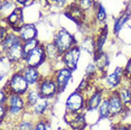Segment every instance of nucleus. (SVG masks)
I'll use <instances>...</instances> for the list:
<instances>
[{
  "instance_id": "nucleus-1",
  "label": "nucleus",
  "mask_w": 131,
  "mask_h": 130,
  "mask_svg": "<svg viewBox=\"0 0 131 130\" xmlns=\"http://www.w3.org/2000/svg\"><path fill=\"white\" fill-rule=\"evenodd\" d=\"M6 105H7L8 116L6 122L4 123H7V125L13 126L27 112V104H26V100L24 95L9 94Z\"/></svg>"
},
{
  "instance_id": "nucleus-2",
  "label": "nucleus",
  "mask_w": 131,
  "mask_h": 130,
  "mask_svg": "<svg viewBox=\"0 0 131 130\" xmlns=\"http://www.w3.org/2000/svg\"><path fill=\"white\" fill-rule=\"evenodd\" d=\"M8 91L9 94H18V95H26V93L30 90V85L26 81L25 76L23 75L20 70H15L8 80L2 84V86Z\"/></svg>"
},
{
  "instance_id": "nucleus-3",
  "label": "nucleus",
  "mask_w": 131,
  "mask_h": 130,
  "mask_svg": "<svg viewBox=\"0 0 131 130\" xmlns=\"http://www.w3.org/2000/svg\"><path fill=\"white\" fill-rule=\"evenodd\" d=\"M52 42L55 44V46L58 48L61 54H64L66 51L72 48L73 46L79 45V42L70 30L66 28H59L53 34Z\"/></svg>"
},
{
  "instance_id": "nucleus-4",
  "label": "nucleus",
  "mask_w": 131,
  "mask_h": 130,
  "mask_svg": "<svg viewBox=\"0 0 131 130\" xmlns=\"http://www.w3.org/2000/svg\"><path fill=\"white\" fill-rule=\"evenodd\" d=\"M86 111V94L80 90L73 91L65 101V112L72 114L83 113Z\"/></svg>"
},
{
  "instance_id": "nucleus-5",
  "label": "nucleus",
  "mask_w": 131,
  "mask_h": 130,
  "mask_svg": "<svg viewBox=\"0 0 131 130\" xmlns=\"http://www.w3.org/2000/svg\"><path fill=\"white\" fill-rule=\"evenodd\" d=\"M103 84H101L102 86L108 91H117L121 85L124 83H128L126 76H124V67L123 66H117L113 72L106 73L103 78Z\"/></svg>"
},
{
  "instance_id": "nucleus-6",
  "label": "nucleus",
  "mask_w": 131,
  "mask_h": 130,
  "mask_svg": "<svg viewBox=\"0 0 131 130\" xmlns=\"http://www.w3.org/2000/svg\"><path fill=\"white\" fill-rule=\"evenodd\" d=\"M106 98L109 100V108H110V120L114 121L115 119H120L126 114L127 110L123 103L121 102L117 91H108Z\"/></svg>"
},
{
  "instance_id": "nucleus-7",
  "label": "nucleus",
  "mask_w": 131,
  "mask_h": 130,
  "mask_svg": "<svg viewBox=\"0 0 131 130\" xmlns=\"http://www.w3.org/2000/svg\"><path fill=\"white\" fill-rule=\"evenodd\" d=\"M37 89H38V91H39V93L41 94V96L46 98V99H48V100H54L59 94L57 83H56L53 75L46 76V78L41 79L39 84L37 85Z\"/></svg>"
},
{
  "instance_id": "nucleus-8",
  "label": "nucleus",
  "mask_w": 131,
  "mask_h": 130,
  "mask_svg": "<svg viewBox=\"0 0 131 130\" xmlns=\"http://www.w3.org/2000/svg\"><path fill=\"white\" fill-rule=\"evenodd\" d=\"M45 62H47V55L45 52L44 43H40L34 51H31L24 58V64L28 65V66H34V67H39Z\"/></svg>"
},
{
  "instance_id": "nucleus-9",
  "label": "nucleus",
  "mask_w": 131,
  "mask_h": 130,
  "mask_svg": "<svg viewBox=\"0 0 131 130\" xmlns=\"http://www.w3.org/2000/svg\"><path fill=\"white\" fill-rule=\"evenodd\" d=\"M82 49L80 45H75L72 48L66 51L64 54H62V62H63L64 66L70 69L71 71H75L79 66V62L81 60Z\"/></svg>"
},
{
  "instance_id": "nucleus-10",
  "label": "nucleus",
  "mask_w": 131,
  "mask_h": 130,
  "mask_svg": "<svg viewBox=\"0 0 131 130\" xmlns=\"http://www.w3.org/2000/svg\"><path fill=\"white\" fill-rule=\"evenodd\" d=\"M64 120L67 123V126L70 127V129L72 130H90L85 112L77 113V114H72V113L65 112Z\"/></svg>"
},
{
  "instance_id": "nucleus-11",
  "label": "nucleus",
  "mask_w": 131,
  "mask_h": 130,
  "mask_svg": "<svg viewBox=\"0 0 131 130\" xmlns=\"http://www.w3.org/2000/svg\"><path fill=\"white\" fill-rule=\"evenodd\" d=\"M53 76H54L56 83H57L59 93H62V92H64V91L66 90L68 84L72 82V80H73V71H71L70 69L63 66V67H61V69H58V70H55Z\"/></svg>"
},
{
  "instance_id": "nucleus-12",
  "label": "nucleus",
  "mask_w": 131,
  "mask_h": 130,
  "mask_svg": "<svg viewBox=\"0 0 131 130\" xmlns=\"http://www.w3.org/2000/svg\"><path fill=\"white\" fill-rule=\"evenodd\" d=\"M16 70H20L23 73V75L25 76L26 81L29 83L31 88H36L39 82L41 81L43 76L40 74V71L38 67H34V66H28V65H20V66L16 67Z\"/></svg>"
},
{
  "instance_id": "nucleus-13",
  "label": "nucleus",
  "mask_w": 131,
  "mask_h": 130,
  "mask_svg": "<svg viewBox=\"0 0 131 130\" xmlns=\"http://www.w3.org/2000/svg\"><path fill=\"white\" fill-rule=\"evenodd\" d=\"M64 14L67 16L68 19L73 20L74 23L79 24V25L86 24V13L76 2H73L70 6H67L64 9Z\"/></svg>"
},
{
  "instance_id": "nucleus-14",
  "label": "nucleus",
  "mask_w": 131,
  "mask_h": 130,
  "mask_svg": "<svg viewBox=\"0 0 131 130\" xmlns=\"http://www.w3.org/2000/svg\"><path fill=\"white\" fill-rule=\"evenodd\" d=\"M6 23H7V25L9 26L10 30L13 31H18L20 28H21V26L24 24L26 23L25 20V15H24V7H18L15 9V11L13 14L10 15L8 18H6Z\"/></svg>"
},
{
  "instance_id": "nucleus-15",
  "label": "nucleus",
  "mask_w": 131,
  "mask_h": 130,
  "mask_svg": "<svg viewBox=\"0 0 131 130\" xmlns=\"http://www.w3.org/2000/svg\"><path fill=\"white\" fill-rule=\"evenodd\" d=\"M52 100H48L46 98H43L38 101L35 105H32L30 109H28V112L31 113L35 118H41V117H47V113L49 112L50 108H52Z\"/></svg>"
},
{
  "instance_id": "nucleus-16",
  "label": "nucleus",
  "mask_w": 131,
  "mask_h": 130,
  "mask_svg": "<svg viewBox=\"0 0 131 130\" xmlns=\"http://www.w3.org/2000/svg\"><path fill=\"white\" fill-rule=\"evenodd\" d=\"M17 34L20 37V39L23 40V43H25V42H28V40L38 38V29L35 24L25 23L21 26V28L17 31Z\"/></svg>"
},
{
  "instance_id": "nucleus-17",
  "label": "nucleus",
  "mask_w": 131,
  "mask_h": 130,
  "mask_svg": "<svg viewBox=\"0 0 131 130\" xmlns=\"http://www.w3.org/2000/svg\"><path fill=\"white\" fill-rule=\"evenodd\" d=\"M7 56L9 60L13 62V63L17 66L24 64V58H25V54H24V49H23V44H19V45H16L11 48L7 49L6 52L1 53Z\"/></svg>"
},
{
  "instance_id": "nucleus-18",
  "label": "nucleus",
  "mask_w": 131,
  "mask_h": 130,
  "mask_svg": "<svg viewBox=\"0 0 131 130\" xmlns=\"http://www.w3.org/2000/svg\"><path fill=\"white\" fill-rule=\"evenodd\" d=\"M36 120L37 118H35L31 113H29L27 111L16 123H14L11 126L13 127L11 130H34V126Z\"/></svg>"
},
{
  "instance_id": "nucleus-19",
  "label": "nucleus",
  "mask_w": 131,
  "mask_h": 130,
  "mask_svg": "<svg viewBox=\"0 0 131 130\" xmlns=\"http://www.w3.org/2000/svg\"><path fill=\"white\" fill-rule=\"evenodd\" d=\"M93 62L97 67L100 78H103L106 74V71H108V67L110 65L109 55L105 52L99 53V54H93Z\"/></svg>"
},
{
  "instance_id": "nucleus-20",
  "label": "nucleus",
  "mask_w": 131,
  "mask_h": 130,
  "mask_svg": "<svg viewBox=\"0 0 131 130\" xmlns=\"http://www.w3.org/2000/svg\"><path fill=\"white\" fill-rule=\"evenodd\" d=\"M0 67H1V73H0V76H1V82L2 84L5 83V79L6 81L8 80V78L13 74L16 70V65H15L13 62H11L9 58L6 55L1 54V57H0Z\"/></svg>"
},
{
  "instance_id": "nucleus-21",
  "label": "nucleus",
  "mask_w": 131,
  "mask_h": 130,
  "mask_svg": "<svg viewBox=\"0 0 131 130\" xmlns=\"http://www.w3.org/2000/svg\"><path fill=\"white\" fill-rule=\"evenodd\" d=\"M19 44H23V40L20 39L18 34L16 31L10 30L4 39L0 40V51H1V53H4L7 49H9L16 45H19Z\"/></svg>"
},
{
  "instance_id": "nucleus-22",
  "label": "nucleus",
  "mask_w": 131,
  "mask_h": 130,
  "mask_svg": "<svg viewBox=\"0 0 131 130\" xmlns=\"http://www.w3.org/2000/svg\"><path fill=\"white\" fill-rule=\"evenodd\" d=\"M108 25L103 26L100 28V30L97 31V34L95 35V51L93 54H99V53L104 52V46H105L106 39H108Z\"/></svg>"
},
{
  "instance_id": "nucleus-23",
  "label": "nucleus",
  "mask_w": 131,
  "mask_h": 130,
  "mask_svg": "<svg viewBox=\"0 0 131 130\" xmlns=\"http://www.w3.org/2000/svg\"><path fill=\"white\" fill-rule=\"evenodd\" d=\"M106 20H108V14L105 8L101 2L96 1L94 6V23L100 27H103L106 25Z\"/></svg>"
},
{
  "instance_id": "nucleus-24",
  "label": "nucleus",
  "mask_w": 131,
  "mask_h": 130,
  "mask_svg": "<svg viewBox=\"0 0 131 130\" xmlns=\"http://www.w3.org/2000/svg\"><path fill=\"white\" fill-rule=\"evenodd\" d=\"M45 45V52L47 55V61L50 63H56V62L62 60V54L58 51V48L55 46V44L50 40V42H46L44 43Z\"/></svg>"
},
{
  "instance_id": "nucleus-25",
  "label": "nucleus",
  "mask_w": 131,
  "mask_h": 130,
  "mask_svg": "<svg viewBox=\"0 0 131 130\" xmlns=\"http://www.w3.org/2000/svg\"><path fill=\"white\" fill-rule=\"evenodd\" d=\"M130 16H131V11H130V8L128 7L118 18L114 19V23H113V34L118 35L122 30V28L126 26L128 20L130 19Z\"/></svg>"
},
{
  "instance_id": "nucleus-26",
  "label": "nucleus",
  "mask_w": 131,
  "mask_h": 130,
  "mask_svg": "<svg viewBox=\"0 0 131 130\" xmlns=\"http://www.w3.org/2000/svg\"><path fill=\"white\" fill-rule=\"evenodd\" d=\"M18 7L15 0H1L0 1V17L1 19H6L15 11Z\"/></svg>"
},
{
  "instance_id": "nucleus-27",
  "label": "nucleus",
  "mask_w": 131,
  "mask_h": 130,
  "mask_svg": "<svg viewBox=\"0 0 131 130\" xmlns=\"http://www.w3.org/2000/svg\"><path fill=\"white\" fill-rule=\"evenodd\" d=\"M117 93L127 110H131V92L129 86H128V83L121 85L117 90Z\"/></svg>"
},
{
  "instance_id": "nucleus-28",
  "label": "nucleus",
  "mask_w": 131,
  "mask_h": 130,
  "mask_svg": "<svg viewBox=\"0 0 131 130\" xmlns=\"http://www.w3.org/2000/svg\"><path fill=\"white\" fill-rule=\"evenodd\" d=\"M41 99V94L39 93L37 86L36 88H30V90L26 93L25 100H26V104H27V110L30 109L32 105H35L36 103Z\"/></svg>"
},
{
  "instance_id": "nucleus-29",
  "label": "nucleus",
  "mask_w": 131,
  "mask_h": 130,
  "mask_svg": "<svg viewBox=\"0 0 131 130\" xmlns=\"http://www.w3.org/2000/svg\"><path fill=\"white\" fill-rule=\"evenodd\" d=\"M82 51H85L93 55L95 51V37L94 36H86L82 39L81 43H79Z\"/></svg>"
},
{
  "instance_id": "nucleus-30",
  "label": "nucleus",
  "mask_w": 131,
  "mask_h": 130,
  "mask_svg": "<svg viewBox=\"0 0 131 130\" xmlns=\"http://www.w3.org/2000/svg\"><path fill=\"white\" fill-rule=\"evenodd\" d=\"M108 93V92H106ZM97 114H99V119L100 120H106V119H110V108H109V100L108 98L103 99L101 105L97 109Z\"/></svg>"
},
{
  "instance_id": "nucleus-31",
  "label": "nucleus",
  "mask_w": 131,
  "mask_h": 130,
  "mask_svg": "<svg viewBox=\"0 0 131 130\" xmlns=\"http://www.w3.org/2000/svg\"><path fill=\"white\" fill-rule=\"evenodd\" d=\"M34 130H50V121L47 117L37 118L34 126Z\"/></svg>"
},
{
  "instance_id": "nucleus-32",
  "label": "nucleus",
  "mask_w": 131,
  "mask_h": 130,
  "mask_svg": "<svg viewBox=\"0 0 131 130\" xmlns=\"http://www.w3.org/2000/svg\"><path fill=\"white\" fill-rule=\"evenodd\" d=\"M40 43L41 42L38 39V38H35V39H31V40H28V42L23 43V49H24V54H25V56L28 55L31 51H34Z\"/></svg>"
},
{
  "instance_id": "nucleus-33",
  "label": "nucleus",
  "mask_w": 131,
  "mask_h": 130,
  "mask_svg": "<svg viewBox=\"0 0 131 130\" xmlns=\"http://www.w3.org/2000/svg\"><path fill=\"white\" fill-rule=\"evenodd\" d=\"M97 75H99V71H97V67L95 65L94 62H91L86 65V69H85V76L90 79H97Z\"/></svg>"
},
{
  "instance_id": "nucleus-34",
  "label": "nucleus",
  "mask_w": 131,
  "mask_h": 130,
  "mask_svg": "<svg viewBox=\"0 0 131 130\" xmlns=\"http://www.w3.org/2000/svg\"><path fill=\"white\" fill-rule=\"evenodd\" d=\"M95 2H96L95 0H79L76 4L79 5L86 14H88L89 11H93L94 10Z\"/></svg>"
},
{
  "instance_id": "nucleus-35",
  "label": "nucleus",
  "mask_w": 131,
  "mask_h": 130,
  "mask_svg": "<svg viewBox=\"0 0 131 130\" xmlns=\"http://www.w3.org/2000/svg\"><path fill=\"white\" fill-rule=\"evenodd\" d=\"M124 76H126L127 82L131 81V57L127 61L126 65H124Z\"/></svg>"
},
{
  "instance_id": "nucleus-36",
  "label": "nucleus",
  "mask_w": 131,
  "mask_h": 130,
  "mask_svg": "<svg viewBox=\"0 0 131 130\" xmlns=\"http://www.w3.org/2000/svg\"><path fill=\"white\" fill-rule=\"evenodd\" d=\"M111 130H131V126L126 125V123H123L120 121V122L113 123Z\"/></svg>"
},
{
  "instance_id": "nucleus-37",
  "label": "nucleus",
  "mask_w": 131,
  "mask_h": 130,
  "mask_svg": "<svg viewBox=\"0 0 131 130\" xmlns=\"http://www.w3.org/2000/svg\"><path fill=\"white\" fill-rule=\"evenodd\" d=\"M15 1L20 7H27V6H30L31 4H34L35 0H15Z\"/></svg>"
},
{
  "instance_id": "nucleus-38",
  "label": "nucleus",
  "mask_w": 131,
  "mask_h": 130,
  "mask_svg": "<svg viewBox=\"0 0 131 130\" xmlns=\"http://www.w3.org/2000/svg\"><path fill=\"white\" fill-rule=\"evenodd\" d=\"M46 6H56L57 5V0H41Z\"/></svg>"
},
{
  "instance_id": "nucleus-39",
  "label": "nucleus",
  "mask_w": 131,
  "mask_h": 130,
  "mask_svg": "<svg viewBox=\"0 0 131 130\" xmlns=\"http://www.w3.org/2000/svg\"><path fill=\"white\" fill-rule=\"evenodd\" d=\"M128 86H129V89H130V92H131V81H130V82H128Z\"/></svg>"
},
{
  "instance_id": "nucleus-40",
  "label": "nucleus",
  "mask_w": 131,
  "mask_h": 130,
  "mask_svg": "<svg viewBox=\"0 0 131 130\" xmlns=\"http://www.w3.org/2000/svg\"><path fill=\"white\" fill-rule=\"evenodd\" d=\"M63 130H72V129H70V128H68V129H63Z\"/></svg>"
},
{
  "instance_id": "nucleus-41",
  "label": "nucleus",
  "mask_w": 131,
  "mask_h": 130,
  "mask_svg": "<svg viewBox=\"0 0 131 130\" xmlns=\"http://www.w3.org/2000/svg\"><path fill=\"white\" fill-rule=\"evenodd\" d=\"M74 1H75V2H77V1H79V0H74Z\"/></svg>"
}]
</instances>
